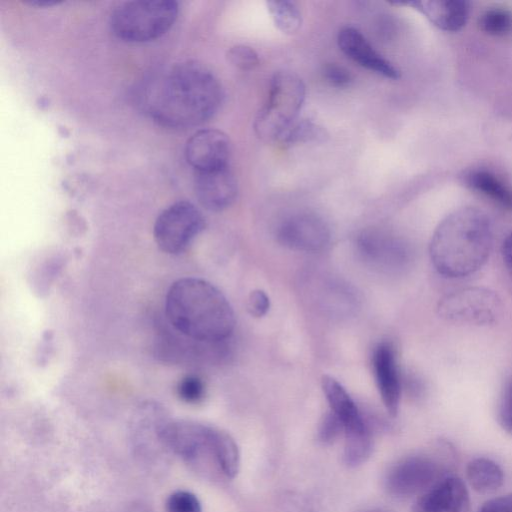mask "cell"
Instances as JSON below:
<instances>
[{"label":"cell","instance_id":"6da1fadb","mask_svg":"<svg viewBox=\"0 0 512 512\" xmlns=\"http://www.w3.org/2000/svg\"><path fill=\"white\" fill-rule=\"evenodd\" d=\"M137 98L155 122L178 129L213 117L222 103L223 91L208 67L197 61H181L146 77Z\"/></svg>","mask_w":512,"mask_h":512},{"label":"cell","instance_id":"7a4b0ae2","mask_svg":"<svg viewBox=\"0 0 512 512\" xmlns=\"http://www.w3.org/2000/svg\"><path fill=\"white\" fill-rule=\"evenodd\" d=\"M165 313L179 334L208 344L227 339L236 322L223 293L210 282L194 277L178 279L170 286Z\"/></svg>","mask_w":512,"mask_h":512},{"label":"cell","instance_id":"3957f363","mask_svg":"<svg viewBox=\"0 0 512 512\" xmlns=\"http://www.w3.org/2000/svg\"><path fill=\"white\" fill-rule=\"evenodd\" d=\"M492 241L488 215L475 207H462L448 214L434 230L429 244L430 259L444 277H466L486 263Z\"/></svg>","mask_w":512,"mask_h":512},{"label":"cell","instance_id":"277c9868","mask_svg":"<svg viewBox=\"0 0 512 512\" xmlns=\"http://www.w3.org/2000/svg\"><path fill=\"white\" fill-rule=\"evenodd\" d=\"M178 2L173 0H134L118 5L110 16V27L118 38L147 42L170 30L177 19Z\"/></svg>","mask_w":512,"mask_h":512},{"label":"cell","instance_id":"5b68a950","mask_svg":"<svg viewBox=\"0 0 512 512\" xmlns=\"http://www.w3.org/2000/svg\"><path fill=\"white\" fill-rule=\"evenodd\" d=\"M305 96L306 87L298 75L288 71L275 73L268 100L254 122L257 136L266 142H278L287 128L298 119Z\"/></svg>","mask_w":512,"mask_h":512},{"label":"cell","instance_id":"8992f818","mask_svg":"<svg viewBox=\"0 0 512 512\" xmlns=\"http://www.w3.org/2000/svg\"><path fill=\"white\" fill-rule=\"evenodd\" d=\"M205 218L189 201H178L165 208L156 218L154 240L163 252L178 255L187 250L204 230Z\"/></svg>","mask_w":512,"mask_h":512},{"label":"cell","instance_id":"52a82bcc","mask_svg":"<svg viewBox=\"0 0 512 512\" xmlns=\"http://www.w3.org/2000/svg\"><path fill=\"white\" fill-rule=\"evenodd\" d=\"M442 319L461 324L490 325L501 312L498 295L483 287L462 288L444 295L437 304Z\"/></svg>","mask_w":512,"mask_h":512},{"label":"cell","instance_id":"ba28073f","mask_svg":"<svg viewBox=\"0 0 512 512\" xmlns=\"http://www.w3.org/2000/svg\"><path fill=\"white\" fill-rule=\"evenodd\" d=\"M444 475L446 473H442L434 459L423 455L409 456L389 470L386 487L395 496L410 497L422 494Z\"/></svg>","mask_w":512,"mask_h":512},{"label":"cell","instance_id":"9c48e42d","mask_svg":"<svg viewBox=\"0 0 512 512\" xmlns=\"http://www.w3.org/2000/svg\"><path fill=\"white\" fill-rule=\"evenodd\" d=\"M278 241L293 250L317 252L325 248L330 240L326 222L311 213H300L287 218L277 232Z\"/></svg>","mask_w":512,"mask_h":512},{"label":"cell","instance_id":"30bf717a","mask_svg":"<svg viewBox=\"0 0 512 512\" xmlns=\"http://www.w3.org/2000/svg\"><path fill=\"white\" fill-rule=\"evenodd\" d=\"M185 158L196 172L228 167L231 154L229 137L217 129H203L186 142Z\"/></svg>","mask_w":512,"mask_h":512},{"label":"cell","instance_id":"8fae6325","mask_svg":"<svg viewBox=\"0 0 512 512\" xmlns=\"http://www.w3.org/2000/svg\"><path fill=\"white\" fill-rule=\"evenodd\" d=\"M469 492L463 480L446 474L415 500L412 512H466Z\"/></svg>","mask_w":512,"mask_h":512},{"label":"cell","instance_id":"7c38bea8","mask_svg":"<svg viewBox=\"0 0 512 512\" xmlns=\"http://www.w3.org/2000/svg\"><path fill=\"white\" fill-rule=\"evenodd\" d=\"M168 418L166 410L159 403L146 401L137 407L131 419L130 432L139 456H155L152 448L167 451L161 439V428Z\"/></svg>","mask_w":512,"mask_h":512},{"label":"cell","instance_id":"4fadbf2b","mask_svg":"<svg viewBox=\"0 0 512 512\" xmlns=\"http://www.w3.org/2000/svg\"><path fill=\"white\" fill-rule=\"evenodd\" d=\"M194 189L200 204L214 212L230 207L238 194L236 178L228 167L196 172Z\"/></svg>","mask_w":512,"mask_h":512},{"label":"cell","instance_id":"5bb4252c","mask_svg":"<svg viewBox=\"0 0 512 512\" xmlns=\"http://www.w3.org/2000/svg\"><path fill=\"white\" fill-rule=\"evenodd\" d=\"M337 43L347 57L362 67L389 79L400 77L398 68L379 54L356 28H342L338 33Z\"/></svg>","mask_w":512,"mask_h":512},{"label":"cell","instance_id":"9a60e30c","mask_svg":"<svg viewBox=\"0 0 512 512\" xmlns=\"http://www.w3.org/2000/svg\"><path fill=\"white\" fill-rule=\"evenodd\" d=\"M373 369L382 402L391 416H396L401 398V381L395 351L390 343H379L373 352Z\"/></svg>","mask_w":512,"mask_h":512},{"label":"cell","instance_id":"2e32d148","mask_svg":"<svg viewBox=\"0 0 512 512\" xmlns=\"http://www.w3.org/2000/svg\"><path fill=\"white\" fill-rule=\"evenodd\" d=\"M393 4L410 6L418 10L434 26L447 32L462 29L470 12L469 3L463 0L401 1Z\"/></svg>","mask_w":512,"mask_h":512},{"label":"cell","instance_id":"e0dca14e","mask_svg":"<svg viewBox=\"0 0 512 512\" xmlns=\"http://www.w3.org/2000/svg\"><path fill=\"white\" fill-rule=\"evenodd\" d=\"M321 384L331 411L343 425L344 433L362 430L367 427L355 402L341 383L329 375H323Z\"/></svg>","mask_w":512,"mask_h":512},{"label":"cell","instance_id":"ac0fdd59","mask_svg":"<svg viewBox=\"0 0 512 512\" xmlns=\"http://www.w3.org/2000/svg\"><path fill=\"white\" fill-rule=\"evenodd\" d=\"M466 479L474 491L479 494H491L504 483V472L494 460L477 457L466 466Z\"/></svg>","mask_w":512,"mask_h":512},{"label":"cell","instance_id":"d6986e66","mask_svg":"<svg viewBox=\"0 0 512 512\" xmlns=\"http://www.w3.org/2000/svg\"><path fill=\"white\" fill-rule=\"evenodd\" d=\"M467 185L502 207L512 210V189L495 174L474 170L466 176Z\"/></svg>","mask_w":512,"mask_h":512},{"label":"cell","instance_id":"ffe728a7","mask_svg":"<svg viewBox=\"0 0 512 512\" xmlns=\"http://www.w3.org/2000/svg\"><path fill=\"white\" fill-rule=\"evenodd\" d=\"M358 245L363 255L378 264H395L403 252L397 242L374 231L363 232L358 239Z\"/></svg>","mask_w":512,"mask_h":512},{"label":"cell","instance_id":"44dd1931","mask_svg":"<svg viewBox=\"0 0 512 512\" xmlns=\"http://www.w3.org/2000/svg\"><path fill=\"white\" fill-rule=\"evenodd\" d=\"M214 445L219 472L227 478H234L240 464V454L236 442L227 432L217 429Z\"/></svg>","mask_w":512,"mask_h":512},{"label":"cell","instance_id":"7402d4cb","mask_svg":"<svg viewBox=\"0 0 512 512\" xmlns=\"http://www.w3.org/2000/svg\"><path fill=\"white\" fill-rule=\"evenodd\" d=\"M268 12L275 26L284 34L292 35L302 25V15L298 6L288 0H274L267 3Z\"/></svg>","mask_w":512,"mask_h":512},{"label":"cell","instance_id":"603a6c76","mask_svg":"<svg viewBox=\"0 0 512 512\" xmlns=\"http://www.w3.org/2000/svg\"><path fill=\"white\" fill-rule=\"evenodd\" d=\"M344 445V461L350 467L363 464L372 452V437L368 428L346 433Z\"/></svg>","mask_w":512,"mask_h":512},{"label":"cell","instance_id":"cb8c5ba5","mask_svg":"<svg viewBox=\"0 0 512 512\" xmlns=\"http://www.w3.org/2000/svg\"><path fill=\"white\" fill-rule=\"evenodd\" d=\"M325 136L326 133L322 127L307 119L298 118L287 128L278 142L283 145H293L296 143L321 141Z\"/></svg>","mask_w":512,"mask_h":512},{"label":"cell","instance_id":"d4e9b609","mask_svg":"<svg viewBox=\"0 0 512 512\" xmlns=\"http://www.w3.org/2000/svg\"><path fill=\"white\" fill-rule=\"evenodd\" d=\"M480 29L491 36H504L512 31V13L503 8L486 10L479 18Z\"/></svg>","mask_w":512,"mask_h":512},{"label":"cell","instance_id":"484cf974","mask_svg":"<svg viewBox=\"0 0 512 512\" xmlns=\"http://www.w3.org/2000/svg\"><path fill=\"white\" fill-rule=\"evenodd\" d=\"M176 392L183 402L196 404L201 402L205 396V384L196 375H186L178 382Z\"/></svg>","mask_w":512,"mask_h":512},{"label":"cell","instance_id":"4316f807","mask_svg":"<svg viewBox=\"0 0 512 512\" xmlns=\"http://www.w3.org/2000/svg\"><path fill=\"white\" fill-rule=\"evenodd\" d=\"M167 512H202V505L198 497L187 490H177L171 493L166 500Z\"/></svg>","mask_w":512,"mask_h":512},{"label":"cell","instance_id":"83f0119b","mask_svg":"<svg viewBox=\"0 0 512 512\" xmlns=\"http://www.w3.org/2000/svg\"><path fill=\"white\" fill-rule=\"evenodd\" d=\"M227 59L231 65L240 70H253L259 65L257 52L247 45H235L227 52Z\"/></svg>","mask_w":512,"mask_h":512},{"label":"cell","instance_id":"f1b7e54d","mask_svg":"<svg viewBox=\"0 0 512 512\" xmlns=\"http://www.w3.org/2000/svg\"><path fill=\"white\" fill-rule=\"evenodd\" d=\"M497 421L504 431L512 435V380L505 384L500 394Z\"/></svg>","mask_w":512,"mask_h":512},{"label":"cell","instance_id":"f546056e","mask_svg":"<svg viewBox=\"0 0 512 512\" xmlns=\"http://www.w3.org/2000/svg\"><path fill=\"white\" fill-rule=\"evenodd\" d=\"M324 79L336 88L348 87L352 82V75L341 65L330 63L323 68Z\"/></svg>","mask_w":512,"mask_h":512},{"label":"cell","instance_id":"4dcf8cb0","mask_svg":"<svg viewBox=\"0 0 512 512\" xmlns=\"http://www.w3.org/2000/svg\"><path fill=\"white\" fill-rule=\"evenodd\" d=\"M343 431V425L339 418L331 411L326 414L321 422L319 437L323 443H332Z\"/></svg>","mask_w":512,"mask_h":512},{"label":"cell","instance_id":"1f68e13d","mask_svg":"<svg viewBox=\"0 0 512 512\" xmlns=\"http://www.w3.org/2000/svg\"><path fill=\"white\" fill-rule=\"evenodd\" d=\"M270 307V300L268 295L260 289L250 292L247 301L248 312L257 318L266 315Z\"/></svg>","mask_w":512,"mask_h":512},{"label":"cell","instance_id":"d6a6232c","mask_svg":"<svg viewBox=\"0 0 512 512\" xmlns=\"http://www.w3.org/2000/svg\"><path fill=\"white\" fill-rule=\"evenodd\" d=\"M478 512H512V493L487 500Z\"/></svg>","mask_w":512,"mask_h":512},{"label":"cell","instance_id":"836d02e7","mask_svg":"<svg viewBox=\"0 0 512 512\" xmlns=\"http://www.w3.org/2000/svg\"><path fill=\"white\" fill-rule=\"evenodd\" d=\"M501 252L506 269L512 277V233L503 241Z\"/></svg>","mask_w":512,"mask_h":512},{"label":"cell","instance_id":"e575fe53","mask_svg":"<svg viewBox=\"0 0 512 512\" xmlns=\"http://www.w3.org/2000/svg\"><path fill=\"white\" fill-rule=\"evenodd\" d=\"M29 4L37 5V6H40V7H43V6H48L49 7V6L58 4V2H56V1H47V0H35V1H30Z\"/></svg>","mask_w":512,"mask_h":512},{"label":"cell","instance_id":"d590c367","mask_svg":"<svg viewBox=\"0 0 512 512\" xmlns=\"http://www.w3.org/2000/svg\"><path fill=\"white\" fill-rule=\"evenodd\" d=\"M124 512H150V511L142 505H132Z\"/></svg>","mask_w":512,"mask_h":512},{"label":"cell","instance_id":"8d00e7d4","mask_svg":"<svg viewBox=\"0 0 512 512\" xmlns=\"http://www.w3.org/2000/svg\"><path fill=\"white\" fill-rule=\"evenodd\" d=\"M370 512H375V511H370Z\"/></svg>","mask_w":512,"mask_h":512}]
</instances>
